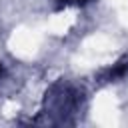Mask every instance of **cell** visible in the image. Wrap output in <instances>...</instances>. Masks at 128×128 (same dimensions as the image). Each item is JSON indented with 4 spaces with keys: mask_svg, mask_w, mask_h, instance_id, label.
I'll return each instance as SVG.
<instances>
[{
    "mask_svg": "<svg viewBox=\"0 0 128 128\" xmlns=\"http://www.w3.org/2000/svg\"><path fill=\"white\" fill-rule=\"evenodd\" d=\"M0 74H2V64H0Z\"/></svg>",
    "mask_w": 128,
    "mask_h": 128,
    "instance_id": "6da1fadb",
    "label": "cell"
}]
</instances>
